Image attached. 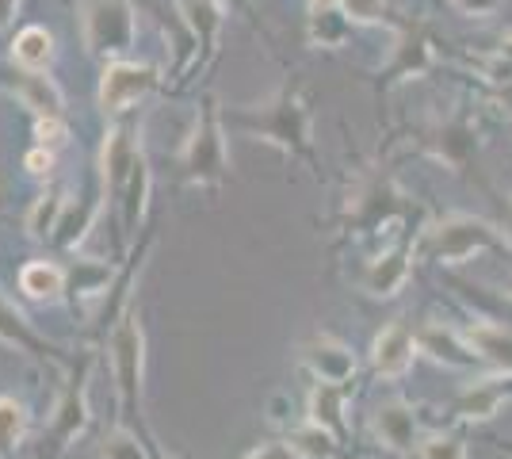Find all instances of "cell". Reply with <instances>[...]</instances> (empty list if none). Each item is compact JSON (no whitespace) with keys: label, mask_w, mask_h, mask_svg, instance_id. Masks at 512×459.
<instances>
[{"label":"cell","mask_w":512,"mask_h":459,"mask_svg":"<svg viewBox=\"0 0 512 459\" xmlns=\"http://www.w3.org/2000/svg\"><path fill=\"white\" fill-rule=\"evenodd\" d=\"M222 123L230 131H241L249 138H264L283 153L310 157V111L302 104L299 88L283 85L272 104L253 111H222Z\"/></svg>","instance_id":"obj_1"},{"label":"cell","mask_w":512,"mask_h":459,"mask_svg":"<svg viewBox=\"0 0 512 459\" xmlns=\"http://www.w3.org/2000/svg\"><path fill=\"white\" fill-rule=\"evenodd\" d=\"M176 176L195 188H218L230 176V153H226V123L214 100L199 111L184 150L176 157Z\"/></svg>","instance_id":"obj_2"},{"label":"cell","mask_w":512,"mask_h":459,"mask_svg":"<svg viewBox=\"0 0 512 459\" xmlns=\"http://www.w3.org/2000/svg\"><path fill=\"white\" fill-rule=\"evenodd\" d=\"M107 356H111V379H115V391L123 402V414H138V402H142V375H146V333L134 310H123V318L111 326V341H107Z\"/></svg>","instance_id":"obj_3"},{"label":"cell","mask_w":512,"mask_h":459,"mask_svg":"<svg viewBox=\"0 0 512 459\" xmlns=\"http://www.w3.org/2000/svg\"><path fill=\"white\" fill-rule=\"evenodd\" d=\"M134 8L130 0H81V39L92 58H119L134 43Z\"/></svg>","instance_id":"obj_4"},{"label":"cell","mask_w":512,"mask_h":459,"mask_svg":"<svg viewBox=\"0 0 512 459\" xmlns=\"http://www.w3.org/2000/svg\"><path fill=\"white\" fill-rule=\"evenodd\" d=\"M161 81V73L146 62H123V58H115V62H107L104 66V77H100V108L107 115H123L130 111L138 100H146L153 88Z\"/></svg>","instance_id":"obj_5"},{"label":"cell","mask_w":512,"mask_h":459,"mask_svg":"<svg viewBox=\"0 0 512 459\" xmlns=\"http://www.w3.org/2000/svg\"><path fill=\"white\" fill-rule=\"evenodd\" d=\"M493 241H497L493 226H486L482 219L455 215V219L440 222V226L432 230V253L444 264H463V261H470L474 253L490 249Z\"/></svg>","instance_id":"obj_6"},{"label":"cell","mask_w":512,"mask_h":459,"mask_svg":"<svg viewBox=\"0 0 512 459\" xmlns=\"http://www.w3.org/2000/svg\"><path fill=\"white\" fill-rule=\"evenodd\" d=\"M88 429V360L65 379L58 410L50 417V448L62 452Z\"/></svg>","instance_id":"obj_7"},{"label":"cell","mask_w":512,"mask_h":459,"mask_svg":"<svg viewBox=\"0 0 512 459\" xmlns=\"http://www.w3.org/2000/svg\"><path fill=\"white\" fill-rule=\"evenodd\" d=\"M142 157V146L134 142L130 131H111L104 142V153H100V176H104V192L111 203H119L123 188H127L130 173Z\"/></svg>","instance_id":"obj_8"},{"label":"cell","mask_w":512,"mask_h":459,"mask_svg":"<svg viewBox=\"0 0 512 459\" xmlns=\"http://www.w3.org/2000/svg\"><path fill=\"white\" fill-rule=\"evenodd\" d=\"M302 360H306L310 372L318 375V383H337V387H344L356 375V356H352V349H344L341 341H333V337L310 341L302 349Z\"/></svg>","instance_id":"obj_9"},{"label":"cell","mask_w":512,"mask_h":459,"mask_svg":"<svg viewBox=\"0 0 512 459\" xmlns=\"http://www.w3.org/2000/svg\"><path fill=\"white\" fill-rule=\"evenodd\" d=\"M413 352H417V337H413L402 322H394V326H386L383 333L375 337V345H371V364H375V372L386 375V379H398V375L409 372Z\"/></svg>","instance_id":"obj_10"},{"label":"cell","mask_w":512,"mask_h":459,"mask_svg":"<svg viewBox=\"0 0 512 459\" xmlns=\"http://www.w3.org/2000/svg\"><path fill=\"white\" fill-rule=\"evenodd\" d=\"M176 12H180V20L184 27L192 31L195 39V50H203V54H214V43H218V27H222V0H176Z\"/></svg>","instance_id":"obj_11"},{"label":"cell","mask_w":512,"mask_h":459,"mask_svg":"<svg viewBox=\"0 0 512 459\" xmlns=\"http://www.w3.org/2000/svg\"><path fill=\"white\" fill-rule=\"evenodd\" d=\"M12 92H16L35 115H58V119H62V108H65L62 88L54 85L50 77H43V69H20L16 81H12Z\"/></svg>","instance_id":"obj_12"},{"label":"cell","mask_w":512,"mask_h":459,"mask_svg":"<svg viewBox=\"0 0 512 459\" xmlns=\"http://www.w3.org/2000/svg\"><path fill=\"white\" fill-rule=\"evenodd\" d=\"M150 184H153V176H150V165H146V153H142L138 165H134V173H130L127 188H123V196H119V207H123V238H134L142 219H146Z\"/></svg>","instance_id":"obj_13"},{"label":"cell","mask_w":512,"mask_h":459,"mask_svg":"<svg viewBox=\"0 0 512 459\" xmlns=\"http://www.w3.org/2000/svg\"><path fill=\"white\" fill-rule=\"evenodd\" d=\"M375 437L383 440L386 448H394V452H409V448H413V437H417L413 410L402 406V402L379 406V410H375Z\"/></svg>","instance_id":"obj_14"},{"label":"cell","mask_w":512,"mask_h":459,"mask_svg":"<svg viewBox=\"0 0 512 459\" xmlns=\"http://www.w3.org/2000/svg\"><path fill=\"white\" fill-rule=\"evenodd\" d=\"M0 341L4 345H16L20 352H31V356H46V360H54V349H50V341H43L31 322L23 318L16 306L8 303L4 295H0Z\"/></svg>","instance_id":"obj_15"},{"label":"cell","mask_w":512,"mask_h":459,"mask_svg":"<svg viewBox=\"0 0 512 459\" xmlns=\"http://www.w3.org/2000/svg\"><path fill=\"white\" fill-rule=\"evenodd\" d=\"M406 280H409L406 249H394V253H386L379 261H371L367 276H363V287H367V295H375V299H390V295L402 291Z\"/></svg>","instance_id":"obj_16"},{"label":"cell","mask_w":512,"mask_h":459,"mask_svg":"<svg viewBox=\"0 0 512 459\" xmlns=\"http://www.w3.org/2000/svg\"><path fill=\"white\" fill-rule=\"evenodd\" d=\"M20 291L35 303H58L65 291V272L50 261H31L20 272Z\"/></svg>","instance_id":"obj_17"},{"label":"cell","mask_w":512,"mask_h":459,"mask_svg":"<svg viewBox=\"0 0 512 459\" xmlns=\"http://www.w3.org/2000/svg\"><path fill=\"white\" fill-rule=\"evenodd\" d=\"M467 341H470V349L478 352V356H486L493 368H501V372H512V329L482 322V326L470 329Z\"/></svg>","instance_id":"obj_18"},{"label":"cell","mask_w":512,"mask_h":459,"mask_svg":"<svg viewBox=\"0 0 512 459\" xmlns=\"http://www.w3.org/2000/svg\"><path fill=\"white\" fill-rule=\"evenodd\" d=\"M417 349L428 352L432 360H444V364H451V368H463V364H470L478 352L467 345H459V337L451 333V329H440V326H428L421 329V337H417Z\"/></svg>","instance_id":"obj_19"},{"label":"cell","mask_w":512,"mask_h":459,"mask_svg":"<svg viewBox=\"0 0 512 459\" xmlns=\"http://www.w3.org/2000/svg\"><path fill=\"white\" fill-rule=\"evenodd\" d=\"M12 62L20 69H46L54 62V35L46 27H23L12 43Z\"/></svg>","instance_id":"obj_20"},{"label":"cell","mask_w":512,"mask_h":459,"mask_svg":"<svg viewBox=\"0 0 512 459\" xmlns=\"http://www.w3.org/2000/svg\"><path fill=\"white\" fill-rule=\"evenodd\" d=\"M96 219V199H77V203H65L62 219L54 226V245H62V249H77L81 241H85L88 226Z\"/></svg>","instance_id":"obj_21"},{"label":"cell","mask_w":512,"mask_h":459,"mask_svg":"<svg viewBox=\"0 0 512 459\" xmlns=\"http://www.w3.org/2000/svg\"><path fill=\"white\" fill-rule=\"evenodd\" d=\"M341 406H344V387H337V383H318L314 394H310V421H318L329 433L341 437L344 433Z\"/></svg>","instance_id":"obj_22"},{"label":"cell","mask_w":512,"mask_h":459,"mask_svg":"<svg viewBox=\"0 0 512 459\" xmlns=\"http://www.w3.org/2000/svg\"><path fill=\"white\" fill-rule=\"evenodd\" d=\"M287 444L295 448V456L299 459H333L337 456V433H329V429L318 425V421H310V425L295 429Z\"/></svg>","instance_id":"obj_23"},{"label":"cell","mask_w":512,"mask_h":459,"mask_svg":"<svg viewBox=\"0 0 512 459\" xmlns=\"http://www.w3.org/2000/svg\"><path fill=\"white\" fill-rule=\"evenodd\" d=\"M65 203H69V199H65L62 188L43 192V196L35 199V207L27 211V234H31V238H50L54 226H58V219H62Z\"/></svg>","instance_id":"obj_24"},{"label":"cell","mask_w":512,"mask_h":459,"mask_svg":"<svg viewBox=\"0 0 512 459\" xmlns=\"http://www.w3.org/2000/svg\"><path fill=\"white\" fill-rule=\"evenodd\" d=\"M27 437V410L16 398H0V459L12 456Z\"/></svg>","instance_id":"obj_25"},{"label":"cell","mask_w":512,"mask_h":459,"mask_svg":"<svg viewBox=\"0 0 512 459\" xmlns=\"http://www.w3.org/2000/svg\"><path fill=\"white\" fill-rule=\"evenodd\" d=\"M69 280H73L77 299H96V295L111 291V268H107V264H96V261H73Z\"/></svg>","instance_id":"obj_26"},{"label":"cell","mask_w":512,"mask_h":459,"mask_svg":"<svg viewBox=\"0 0 512 459\" xmlns=\"http://www.w3.org/2000/svg\"><path fill=\"white\" fill-rule=\"evenodd\" d=\"M348 23L352 20H348L344 12L325 8V12H314V16H310V35H314V43H321V46H341Z\"/></svg>","instance_id":"obj_27"},{"label":"cell","mask_w":512,"mask_h":459,"mask_svg":"<svg viewBox=\"0 0 512 459\" xmlns=\"http://www.w3.org/2000/svg\"><path fill=\"white\" fill-rule=\"evenodd\" d=\"M100 459H150V456H146V448L138 444L134 433L115 429V433L104 437V444H100Z\"/></svg>","instance_id":"obj_28"},{"label":"cell","mask_w":512,"mask_h":459,"mask_svg":"<svg viewBox=\"0 0 512 459\" xmlns=\"http://www.w3.org/2000/svg\"><path fill=\"white\" fill-rule=\"evenodd\" d=\"M497 402H501V394L493 391V387H474V391L463 394V402H459V410L467 417H493L497 414Z\"/></svg>","instance_id":"obj_29"},{"label":"cell","mask_w":512,"mask_h":459,"mask_svg":"<svg viewBox=\"0 0 512 459\" xmlns=\"http://www.w3.org/2000/svg\"><path fill=\"white\" fill-rule=\"evenodd\" d=\"M341 12L352 23H379L386 20V0H344Z\"/></svg>","instance_id":"obj_30"},{"label":"cell","mask_w":512,"mask_h":459,"mask_svg":"<svg viewBox=\"0 0 512 459\" xmlns=\"http://www.w3.org/2000/svg\"><path fill=\"white\" fill-rule=\"evenodd\" d=\"M421 459H467V448L455 437H432L421 444Z\"/></svg>","instance_id":"obj_31"},{"label":"cell","mask_w":512,"mask_h":459,"mask_svg":"<svg viewBox=\"0 0 512 459\" xmlns=\"http://www.w3.org/2000/svg\"><path fill=\"white\" fill-rule=\"evenodd\" d=\"M35 134H39V146H50V150H58L65 142V123L58 115H39V123H35Z\"/></svg>","instance_id":"obj_32"},{"label":"cell","mask_w":512,"mask_h":459,"mask_svg":"<svg viewBox=\"0 0 512 459\" xmlns=\"http://www.w3.org/2000/svg\"><path fill=\"white\" fill-rule=\"evenodd\" d=\"M23 165H27V173L31 176L46 180V176L54 173V150H50V146H39V150L27 153V161H23Z\"/></svg>","instance_id":"obj_33"},{"label":"cell","mask_w":512,"mask_h":459,"mask_svg":"<svg viewBox=\"0 0 512 459\" xmlns=\"http://www.w3.org/2000/svg\"><path fill=\"white\" fill-rule=\"evenodd\" d=\"M245 459H295V448H291V444H283V440H268V444L253 448Z\"/></svg>","instance_id":"obj_34"},{"label":"cell","mask_w":512,"mask_h":459,"mask_svg":"<svg viewBox=\"0 0 512 459\" xmlns=\"http://www.w3.org/2000/svg\"><path fill=\"white\" fill-rule=\"evenodd\" d=\"M455 8L467 12V16L486 20V16H493V12H501V0H455Z\"/></svg>","instance_id":"obj_35"},{"label":"cell","mask_w":512,"mask_h":459,"mask_svg":"<svg viewBox=\"0 0 512 459\" xmlns=\"http://www.w3.org/2000/svg\"><path fill=\"white\" fill-rule=\"evenodd\" d=\"M16 12H20V0H0V31H8V27H12Z\"/></svg>","instance_id":"obj_36"},{"label":"cell","mask_w":512,"mask_h":459,"mask_svg":"<svg viewBox=\"0 0 512 459\" xmlns=\"http://www.w3.org/2000/svg\"><path fill=\"white\" fill-rule=\"evenodd\" d=\"M497 54H501V58H505V62L512 66V35H505V39H501V46H497Z\"/></svg>","instance_id":"obj_37"},{"label":"cell","mask_w":512,"mask_h":459,"mask_svg":"<svg viewBox=\"0 0 512 459\" xmlns=\"http://www.w3.org/2000/svg\"><path fill=\"white\" fill-rule=\"evenodd\" d=\"M344 0H310V8H314V12H325V8H341Z\"/></svg>","instance_id":"obj_38"},{"label":"cell","mask_w":512,"mask_h":459,"mask_svg":"<svg viewBox=\"0 0 512 459\" xmlns=\"http://www.w3.org/2000/svg\"><path fill=\"white\" fill-rule=\"evenodd\" d=\"M501 104H505V111L512 115V81L509 85H501Z\"/></svg>","instance_id":"obj_39"},{"label":"cell","mask_w":512,"mask_h":459,"mask_svg":"<svg viewBox=\"0 0 512 459\" xmlns=\"http://www.w3.org/2000/svg\"><path fill=\"white\" fill-rule=\"evenodd\" d=\"M505 234H509V241H512V203H509V215H505Z\"/></svg>","instance_id":"obj_40"},{"label":"cell","mask_w":512,"mask_h":459,"mask_svg":"<svg viewBox=\"0 0 512 459\" xmlns=\"http://www.w3.org/2000/svg\"><path fill=\"white\" fill-rule=\"evenodd\" d=\"M161 459H169V456H161Z\"/></svg>","instance_id":"obj_41"}]
</instances>
